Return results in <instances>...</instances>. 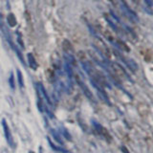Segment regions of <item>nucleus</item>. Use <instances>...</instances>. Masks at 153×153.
<instances>
[{"label":"nucleus","instance_id":"1a4fd4ad","mask_svg":"<svg viewBox=\"0 0 153 153\" xmlns=\"http://www.w3.org/2000/svg\"><path fill=\"white\" fill-rule=\"evenodd\" d=\"M17 80H18V84H19V87L20 88H23L24 86V81H23V76L21 74L20 70H17Z\"/></svg>","mask_w":153,"mask_h":153},{"label":"nucleus","instance_id":"2eb2a0df","mask_svg":"<svg viewBox=\"0 0 153 153\" xmlns=\"http://www.w3.org/2000/svg\"><path fill=\"white\" fill-rule=\"evenodd\" d=\"M93 124L96 126V129H98L99 131H102V126H100V124H99L97 122H95V121H92Z\"/></svg>","mask_w":153,"mask_h":153},{"label":"nucleus","instance_id":"ddd939ff","mask_svg":"<svg viewBox=\"0 0 153 153\" xmlns=\"http://www.w3.org/2000/svg\"><path fill=\"white\" fill-rule=\"evenodd\" d=\"M9 84L12 87V89H14V76L13 73L11 74V76H10V78H9Z\"/></svg>","mask_w":153,"mask_h":153},{"label":"nucleus","instance_id":"7ed1b4c3","mask_svg":"<svg viewBox=\"0 0 153 153\" xmlns=\"http://www.w3.org/2000/svg\"><path fill=\"white\" fill-rule=\"evenodd\" d=\"M2 126H3V129H4V133H5V138L9 143V146L11 147H14V142H13V138L11 134V131H10V128L8 126V124L6 123V121L3 120L2 121Z\"/></svg>","mask_w":153,"mask_h":153},{"label":"nucleus","instance_id":"6e6552de","mask_svg":"<svg viewBox=\"0 0 153 153\" xmlns=\"http://www.w3.org/2000/svg\"><path fill=\"white\" fill-rule=\"evenodd\" d=\"M7 21H8V24H9L10 27H14V26L16 25V16H14L13 13L8 14Z\"/></svg>","mask_w":153,"mask_h":153},{"label":"nucleus","instance_id":"f257e3e1","mask_svg":"<svg viewBox=\"0 0 153 153\" xmlns=\"http://www.w3.org/2000/svg\"><path fill=\"white\" fill-rule=\"evenodd\" d=\"M91 84L93 85V87L96 89V91H97V93H98V95H99L100 99L102 100V102H104L105 103H107L108 105H111V102H110V100H109V98H108L107 94L105 93V91L102 89V85H100L98 82H96V81L93 80V79H91Z\"/></svg>","mask_w":153,"mask_h":153},{"label":"nucleus","instance_id":"9d476101","mask_svg":"<svg viewBox=\"0 0 153 153\" xmlns=\"http://www.w3.org/2000/svg\"><path fill=\"white\" fill-rule=\"evenodd\" d=\"M105 19H106V21L109 23V25L112 27V29H113L114 31H116L117 33H119V32H120V29H119V27L117 26V24H116V23H114L113 21H111V20H110V19H109V18H107V17H105Z\"/></svg>","mask_w":153,"mask_h":153},{"label":"nucleus","instance_id":"f03ea898","mask_svg":"<svg viewBox=\"0 0 153 153\" xmlns=\"http://www.w3.org/2000/svg\"><path fill=\"white\" fill-rule=\"evenodd\" d=\"M120 3H121V7L123 9V11L126 13V16H129V18H131L132 20H138V16L135 12H133L132 10L129 8V6L126 4V2L124 0H120Z\"/></svg>","mask_w":153,"mask_h":153},{"label":"nucleus","instance_id":"9b49d317","mask_svg":"<svg viewBox=\"0 0 153 153\" xmlns=\"http://www.w3.org/2000/svg\"><path fill=\"white\" fill-rule=\"evenodd\" d=\"M52 134H53V137H54V138L56 139V141H57L59 143H61V145L63 143V141H62V140H61V138H60L61 135H59V133H56V131H53V130H52Z\"/></svg>","mask_w":153,"mask_h":153},{"label":"nucleus","instance_id":"dca6fc26","mask_svg":"<svg viewBox=\"0 0 153 153\" xmlns=\"http://www.w3.org/2000/svg\"><path fill=\"white\" fill-rule=\"evenodd\" d=\"M145 2L148 6V8H149V10H151V8H152V0H145Z\"/></svg>","mask_w":153,"mask_h":153},{"label":"nucleus","instance_id":"39448f33","mask_svg":"<svg viewBox=\"0 0 153 153\" xmlns=\"http://www.w3.org/2000/svg\"><path fill=\"white\" fill-rule=\"evenodd\" d=\"M76 82H78V84L79 85V87L81 88V90H82V92L84 93V95L87 97L89 100H93V102H95V99H94V97H93V94L91 93V91L88 89V87L86 86V84L83 82L82 80L81 79H76Z\"/></svg>","mask_w":153,"mask_h":153},{"label":"nucleus","instance_id":"423d86ee","mask_svg":"<svg viewBox=\"0 0 153 153\" xmlns=\"http://www.w3.org/2000/svg\"><path fill=\"white\" fill-rule=\"evenodd\" d=\"M62 46H63V50L65 52V55H70L73 56V47H72L71 43L65 39L63 42H62Z\"/></svg>","mask_w":153,"mask_h":153},{"label":"nucleus","instance_id":"f8f14e48","mask_svg":"<svg viewBox=\"0 0 153 153\" xmlns=\"http://www.w3.org/2000/svg\"><path fill=\"white\" fill-rule=\"evenodd\" d=\"M60 131H61V135L63 134V136L66 137V139H68V140H71V136H70V134L67 132V130L65 128H63V126H61L60 128Z\"/></svg>","mask_w":153,"mask_h":153},{"label":"nucleus","instance_id":"0eeeda50","mask_svg":"<svg viewBox=\"0 0 153 153\" xmlns=\"http://www.w3.org/2000/svg\"><path fill=\"white\" fill-rule=\"evenodd\" d=\"M27 56H28V62H29V65H30V67L33 70H36L37 63H36V60L35 57H33V56L32 54H28Z\"/></svg>","mask_w":153,"mask_h":153},{"label":"nucleus","instance_id":"4468645a","mask_svg":"<svg viewBox=\"0 0 153 153\" xmlns=\"http://www.w3.org/2000/svg\"><path fill=\"white\" fill-rule=\"evenodd\" d=\"M17 42H18V44L20 45V47L24 48V43L22 41V36H21V33L17 32Z\"/></svg>","mask_w":153,"mask_h":153},{"label":"nucleus","instance_id":"20e7f679","mask_svg":"<svg viewBox=\"0 0 153 153\" xmlns=\"http://www.w3.org/2000/svg\"><path fill=\"white\" fill-rule=\"evenodd\" d=\"M117 54V56H118V57H120L121 59V60L123 62L124 64H126L129 69L130 70H132L133 72H135L137 69H138V65H137V63L135 61H134L133 59H126V57H123V56H121L120 54H118V53H116Z\"/></svg>","mask_w":153,"mask_h":153},{"label":"nucleus","instance_id":"f3484780","mask_svg":"<svg viewBox=\"0 0 153 153\" xmlns=\"http://www.w3.org/2000/svg\"><path fill=\"white\" fill-rule=\"evenodd\" d=\"M132 1L135 3V4H139V3H140V0H132Z\"/></svg>","mask_w":153,"mask_h":153}]
</instances>
